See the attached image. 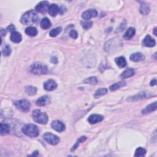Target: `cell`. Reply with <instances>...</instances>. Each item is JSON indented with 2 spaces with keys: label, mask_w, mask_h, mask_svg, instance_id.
I'll use <instances>...</instances> for the list:
<instances>
[{
  "label": "cell",
  "mask_w": 157,
  "mask_h": 157,
  "mask_svg": "<svg viewBox=\"0 0 157 157\" xmlns=\"http://www.w3.org/2000/svg\"><path fill=\"white\" fill-rule=\"evenodd\" d=\"M61 31H62V28L61 27H57L52 29V30L50 31L49 35L51 37H56L61 32Z\"/></svg>",
  "instance_id": "obj_29"
},
{
  "label": "cell",
  "mask_w": 157,
  "mask_h": 157,
  "mask_svg": "<svg viewBox=\"0 0 157 157\" xmlns=\"http://www.w3.org/2000/svg\"><path fill=\"white\" fill-rule=\"evenodd\" d=\"M39 19L37 12L35 11H29L25 13L20 19L21 23L25 25H30L36 23Z\"/></svg>",
  "instance_id": "obj_1"
},
{
  "label": "cell",
  "mask_w": 157,
  "mask_h": 157,
  "mask_svg": "<svg viewBox=\"0 0 157 157\" xmlns=\"http://www.w3.org/2000/svg\"><path fill=\"white\" fill-rule=\"evenodd\" d=\"M69 36L73 38V39H75L78 37V33L74 29H72V30L69 33Z\"/></svg>",
  "instance_id": "obj_35"
},
{
  "label": "cell",
  "mask_w": 157,
  "mask_h": 157,
  "mask_svg": "<svg viewBox=\"0 0 157 157\" xmlns=\"http://www.w3.org/2000/svg\"><path fill=\"white\" fill-rule=\"evenodd\" d=\"M142 44L144 46L148 47H152L156 45V41L150 35H147L143 39Z\"/></svg>",
  "instance_id": "obj_10"
},
{
  "label": "cell",
  "mask_w": 157,
  "mask_h": 157,
  "mask_svg": "<svg viewBox=\"0 0 157 157\" xmlns=\"http://www.w3.org/2000/svg\"><path fill=\"white\" fill-rule=\"evenodd\" d=\"M52 127L53 130L58 132H62L65 130V125L63 123L59 120H55L52 123Z\"/></svg>",
  "instance_id": "obj_9"
},
{
  "label": "cell",
  "mask_w": 157,
  "mask_h": 157,
  "mask_svg": "<svg viewBox=\"0 0 157 157\" xmlns=\"http://www.w3.org/2000/svg\"><path fill=\"white\" fill-rule=\"evenodd\" d=\"M66 11V8L65 6H61L60 7H59V14L62 15L65 13V12Z\"/></svg>",
  "instance_id": "obj_37"
},
{
  "label": "cell",
  "mask_w": 157,
  "mask_h": 157,
  "mask_svg": "<svg viewBox=\"0 0 157 157\" xmlns=\"http://www.w3.org/2000/svg\"><path fill=\"white\" fill-rule=\"evenodd\" d=\"M51 62L54 63V64H57V63H58V59L56 57H52V58H51Z\"/></svg>",
  "instance_id": "obj_38"
},
{
  "label": "cell",
  "mask_w": 157,
  "mask_h": 157,
  "mask_svg": "<svg viewBox=\"0 0 157 157\" xmlns=\"http://www.w3.org/2000/svg\"><path fill=\"white\" fill-rule=\"evenodd\" d=\"M25 93H27L28 95L33 96L35 95L37 92V88L33 86H27L25 89Z\"/></svg>",
  "instance_id": "obj_28"
},
{
  "label": "cell",
  "mask_w": 157,
  "mask_h": 157,
  "mask_svg": "<svg viewBox=\"0 0 157 157\" xmlns=\"http://www.w3.org/2000/svg\"><path fill=\"white\" fill-rule=\"evenodd\" d=\"M22 132L27 136L30 138H36L38 136L39 134V131L37 126L33 124L25 125L22 128Z\"/></svg>",
  "instance_id": "obj_2"
},
{
  "label": "cell",
  "mask_w": 157,
  "mask_h": 157,
  "mask_svg": "<svg viewBox=\"0 0 157 157\" xmlns=\"http://www.w3.org/2000/svg\"><path fill=\"white\" fill-rule=\"evenodd\" d=\"M147 93L146 92H140L136 95L131 96V97H129L127 99V101H130V102L138 101V100L145 99L146 98H147Z\"/></svg>",
  "instance_id": "obj_14"
},
{
  "label": "cell",
  "mask_w": 157,
  "mask_h": 157,
  "mask_svg": "<svg viewBox=\"0 0 157 157\" xmlns=\"http://www.w3.org/2000/svg\"><path fill=\"white\" fill-rule=\"evenodd\" d=\"M43 138L47 142L52 146H56L60 142V138L57 136L50 133H45L43 135Z\"/></svg>",
  "instance_id": "obj_6"
},
{
  "label": "cell",
  "mask_w": 157,
  "mask_h": 157,
  "mask_svg": "<svg viewBox=\"0 0 157 157\" xmlns=\"http://www.w3.org/2000/svg\"><path fill=\"white\" fill-rule=\"evenodd\" d=\"M146 154V150L142 147L138 148L135 152V156H144Z\"/></svg>",
  "instance_id": "obj_30"
},
{
  "label": "cell",
  "mask_w": 157,
  "mask_h": 157,
  "mask_svg": "<svg viewBox=\"0 0 157 157\" xmlns=\"http://www.w3.org/2000/svg\"><path fill=\"white\" fill-rule=\"evenodd\" d=\"M81 25H82V27L85 29H88L92 27L93 22H89V21H82Z\"/></svg>",
  "instance_id": "obj_34"
},
{
  "label": "cell",
  "mask_w": 157,
  "mask_h": 157,
  "mask_svg": "<svg viewBox=\"0 0 157 157\" xmlns=\"http://www.w3.org/2000/svg\"><path fill=\"white\" fill-rule=\"evenodd\" d=\"M57 87V84L53 80H49L44 84V88L47 91H53Z\"/></svg>",
  "instance_id": "obj_12"
},
{
  "label": "cell",
  "mask_w": 157,
  "mask_h": 157,
  "mask_svg": "<svg viewBox=\"0 0 157 157\" xmlns=\"http://www.w3.org/2000/svg\"><path fill=\"white\" fill-rule=\"evenodd\" d=\"M97 15L98 12L95 9H90L84 11L82 14V17L85 20H88L93 17H95L97 16Z\"/></svg>",
  "instance_id": "obj_8"
},
{
  "label": "cell",
  "mask_w": 157,
  "mask_h": 157,
  "mask_svg": "<svg viewBox=\"0 0 157 157\" xmlns=\"http://www.w3.org/2000/svg\"><path fill=\"white\" fill-rule=\"evenodd\" d=\"M10 126L7 124H4V123H1L0 125V133H1V135L6 134L10 133Z\"/></svg>",
  "instance_id": "obj_22"
},
{
  "label": "cell",
  "mask_w": 157,
  "mask_h": 157,
  "mask_svg": "<svg viewBox=\"0 0 157 157\" xmlns=\"http://www.w3.org/2000/svg\"><path fill=\"white\" fill-rule=\"evenodd\" d=\"M25 33L29 36H35L37 34V30L35 27H28L25 29Z\"/></svg>",
  "instance_id": "obj_27"
},
{
  "label": "cell",
  "mask_w": 157,
  "mask_h": 157,
  "mask_svg": "<svg viewBox=\"0 0 157 157\" xmlns=\"http://www.w3.org/2000/svg\"><path fill=\"white\" fill-rule=\"evenodd\" d=\"M11 47L9 45H6L5 47H4V49H3L2 50V53L4 56H6V57H7V56H9L11 53Z\"/></svg>",
  "instance_id": "obj_32"
},
{
  "label": "cell",
  "mask_w": 157,
  "mask_h": 157,
  "mask_svg": "<svg viewBox=\"0 0 157 157\" xmlns=\"http://www.w3.org/2000/svg\"><path fill=\"white\" fill-rule=\"evenodd\" d=\"M126 85V82L125 81H121L118 83H116L114 84H112V86H110L109 89L111 91H116L118 89H119L121 87H123L125 86Z\"/></svg>",
  "instance_id": "obj_25"
},
{
  "label": "cell",
  "mask_w": 157,
  "mask_h": 157,
  "mask_svg": "<svg viewBox=\"0 0 157 157\" xmlns=\"http://www.w3.org/2000/svg\"><path fill=\"white\" fill-rule=\"evenodd\" d=\"M6 31L5 30H4V29H1V35L2 36H5V35H6Z\"/></svg>",
  "instance_id": "obj_40"
},
{
  "label": "cell",
  "mask_w": 157,
  "mask_h": 157,
  "mask_svg": "<svg viewBox=\"0 0 157 157\" xmlns=\"http://www.w3.org/2000/svg\"><path fill=\"white\" fill-rule=\"evenodd\" d=\"M134 74V70L132 68H129L125 70L122 73L120 77L122 79H128L129 77H132V76Z\"/></svg>",
  "instance_id": "obj_19"
},
{
  "label": "cell",
  "mask_w": 157,
  "mask_h": 157,
  "mask_svg": "<svg viewBox=\"0 0 157 157\" xmlns=\"http://www.w3.org/2000/svg\"><path fill=\"white\" fill-rule=\"evenodd\" d=\"M156 84V80L155 79L154 80H152L150 82V86H155Z\"/></svg>",
  "instance_id": "obj_39"
},
{
  "label": "cell",
  "mask_w": 157,
  "mask_h": 157,
  "mask_svg": "<svg viewBox=\"0 0 157 157\" xmlns=\"http://www.w3.org/2000/svg\"><path fill=\"white\" fill-rule=\"evenodd\" d=\"M139 11L142 15H146L149 13L150 11V6H148L147 3H142V4L141 5V7H140Z\"/></svg>",
  "instance_id": "obj_21"
},
{
  "label": "cell",
  "mask_w": 157,
  "mask_h": 157,
  "mask_svg": "<svg viewBox=\"0 0 157 157\" xmlns=\"http://www.w3.org/2000/svg\"><path fill=\"white\" fill-rule=\"evenodd\" d=\"M50 97H49L48 96H43L39 98L36 101V104L37 106L43 107V106H46L47 104H48L50 103Z\"/></svg>",
  "instance_id": "obj_13"
},
{
  "label": "cell",
  "mask_w": 157,
  "mask_h": 157,
  "mask_svg": "<svg viewBox=\"0 0 157 157\" xmlns=\"http://www.w3.org/2000/svg\"><path fill=\"white\" fill-rule=\"evenodd\" d=\"M130 60L134 61V62H139L144 60V59H145V57L143 54H142L141 53H134L133 54L131 55L130 56Z\"/></svg>",
  "instance_id": "obj_15"
},
{
  "label": "cell",
  "mask_w": 157,
  "mask_h": 157,
  "mask_svg": "<svg viewBox=\"0 0 157 157\" xmlns=\"http://www.w3.org/2000/svg\"><path fill=\"white\" fill-rule=\"evenodd\" d=\"M49 3L48 1H42L36 6L35 9L36 12L41 14H45L48 11L49 7Z\"/></svg>",
  "instance_id": "obj_7"
},
{
  "label": "cell",
  "mask_w": 157,
  "mask_h": 157,
  "mask_svg": "<svg viewBox=\"0 0 157 157\" xmlns=\"http://www.w3.org/2000/svg\"><path fill=\"white\" fill-rule=\"evenodd\" d=\"M14 105L20 111L27 112L31 108V103L27 100H20L14 102Z\"/></svg>",
  "instance_id": "obj_5"
},
{
  "label": "cell",
  "mask_w": 157,
  "mask_h": 157,
  "mask_svg": "<svg viewBox=\"0 0 157 157\" xmlns=\"http://www.w3.org/2000/svg\"><path fill=\"white\" fill-rule=\"evenodd\" d=\"M154 35H155V36H156V35H157V33H156V27H155V28H154Z\"/></svg>",
  "instance_id": "obj_42"
},
{
  "label": "cell",
  "mask_w": 157,
  "mask_h": 157,
  "mask_svg": "<svg viewBox=\"0 0 157 157\" xmlns=\"http://www.w3.org/2000/svg\"><path fill=\"white\" fill-rule=\"evenodd\" d=\"M29 71L32 74L35 75H42L47 73L48 68L47 66L42 63H35L31 66Z\"/></svg>",
  "instance_id": "obj_4"
},
{
  "label": "cell",
  "mask_w": 157,
  "mask_h": 157,
  "mask_svg": "<svg viewBox=\"0 0 157 157\" xmlns=\"http://www.w3.org/2000/svg\"><path fill=\"white\" fill-rule=\"evenodd\" d=\"M108 92V90L106 88H101L96 90L94 95V97L95 98H99L106 95Z\"/></svg>",
  "instance_id": "obj_26"
},
{
  "label": "cell",
  "mask_w": 157,
  "mask_h": 157,
  "mask_svg": "<svg viewBox=\"0 0 157 157\" xmlns=\"http://www.w3.org/2000/svg\"><path fill=\"white\" fill-rule=\"evenodd\" d=\"M6 30L7 31H9V32H11L12 33H13V32H15V27H14V25H10L9 26H8L6 28Z\"/></svg>",
  "instance_id": "obj_36"
},
{
  "label": "cell",
  "mask_w": 157,
  "mask_h": 157,
  "mask_svg": "<svg viewBox=\"0 0 157 157\" xmlns=\"http://www.w3.org/2000/svg\"><path fill=\"white\" fill-rule=\"evenodd\" d=\"M40 25L42 29H47L51 27V26H52V23H51L50 20L48 18L45 17L41 20Z\"/></svg>",
  "instance_id": "obj_24"
},
{
  "label": "cell",
  "mask_w": 157,
  "mask_h": 157,
  "mask_svg": "<svg viewBox=\"0 0 157 157\" xmlns=\"http://www.w3.org/2000/svg\"><path fill=\"white\" fill-rule=\"evenodd\" d=\"M115 61L117 63V66L120 67V68H123V67H125L126 66V61L124 57H120L116 58Z\"/></svg>",
  "instance_id": "obj_23"
},
{
  "label": "cell",
  "mask_w": 157,
  "mask_h": 157,
  "mask_svg": "<svg viewBox=\"0 0 157 157\" xmlns=\"http://www.w3.org/2000/svg\"><path fill=\"white\" fill-rule=\"evenodd\" d=\"M135 33H136V30L133 27L129 28L128 29H127L124 36V39L126 40H129L131 39L133 37H134Z\"/></svg>",
  "instance_id": "obj_20"
},
{
  "label": "cell",
  "mask_w": 157,
  "mask_h": 157,
  "mask_svg": "<svg viewBox=\"0 0 157 157\" xmlns=\"http://www.w3.org/2000/svg\"><path fill=\"white\" fill-rule=\"evenodd\" d=\"M86 139H87V137H86V136H82V137L79 138V139L77 140V142H76L75 145H74L73 147H72V148H71V151H74V150H75L76 149V148H77V147L79 146V144H80V143H82V142H84L85 141H86Z\"/></svg>",
  "instance_id": "obj_33"
},
{
  "label": "cell",
  "mask_w": 157,
  "mask_h": 157,
  "mask_svg": "<svg viewBox=\"0 0 157 157\" xmlns=\"http://www.w3.org/2000/svg\"><path fill=\"white\" fill-rule=\"evenodd\" d=\"M84 82L87 84L96 85L98 83V79L96 77H90L84 80Z\"/></svg>",
  "instance_id": "obj_31"
},
{
  "label": "cell",
  "mask_w": 157,
  "mask_h": 157,
  "mask_svg": "<svg viewBox=\"0 0 157 157\" xmlns=\"http://www.w3.org/2000/svg\"><path fill=\"white\" fill-rule=\"evenodd\" d=\"M33 120L39 124L44 125L48 122L49 118L46 113L42 112L40 110H35L33 112Z\"/></svg>",
  "instance_id": "obj_3"
},
{
  "label": "cell",
  "mask_w": 157,
  "mask_h": 157,
  "mask_svg": "<svg viewBox=\"0 0 157 157\" xmlns=\"http://www.w3.org/2000/svg\"><path fill=\"white\" fill-rule=\"evenodd\" d=\"M104 119V117L99 114H92L88 118V121L90 124H96L101 122Z\"/></svg>",
  "instance_id": "obj_11"
},
{
  "label": "cell",
  "mask_w": 157,
  "mask_h": 157,
  "mask_svg": "<svg viewBox=\"0 0 157 157\" xmlns=\"http://www.w3.org/2000/svg\"><path fill=\"white\" fill-rule=\"evenodd\" d=\"M156 107H157V103L156 102H155V103L149 104L148 106H147L146 108H144L142 111V113L143 114H150L152 112L155 111L156 109Z\"/></svg>",
  "instance_id": "obj_17"
},
{
  "label": "cell",
  "mask_w": 157,
  "mask_h": 157,
  "mask_svg": "<svg viewBox=\"0 0 157 157\" xmlns=\"http://www.w3.org/2000/svg\"><path fill=\"white\" fill-rule=\"evenodd\" d=\"M48 12L52 17H55L59 13V7L55 4H52L49 6Z\"/></svg>",
  "instance_id": "obj_16"
},
{
  "label": "cell",
  "mask_w": 157,
  "mask_h": 157,
  "mask_svg": "<svg viewBox=\"0 0 157 157\" xmlns=\"http://www.w3.org/2000/svg\"><path fill=\"white\" fill-rule=\"evenodd\" d=\"M38 154H39V153H38V151H35L33 152V154L32 155L33 156H37V155H38Z\"/></svg>",
  "instance_id": "obj_41"
},
{
  "label": "cell",
  "mask_w": 157,
  "mask_h": 157,
  "mask_svg": "<svg viewBox=\"0 0 157 157\" xmlns=\"http://www.w3.org/2000/svg\"><path fill=\"white\" fill-rule=\"evenodd\" d=\"M22 37L21 34L19 32H13L11 33V40L14 42V43H20V42L22 41Z\"/></svg>",
  "instance_id": "obj_18"
}]
</instances>
